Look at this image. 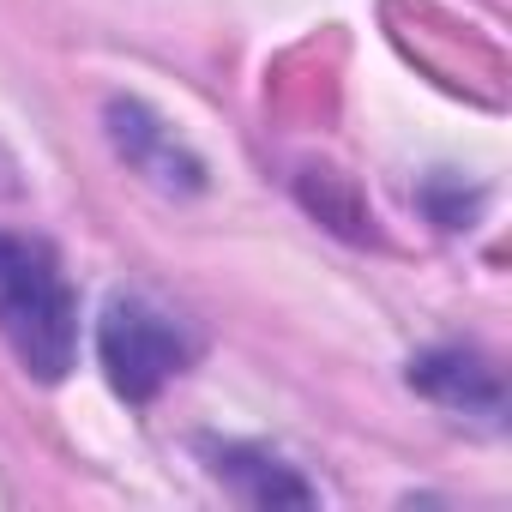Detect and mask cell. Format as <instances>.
Instances as JSON below:
<instances>
[{"label": "cell", "mask_w": 512, "mask_h": 512, "mask_svg": "<svg viewBox=\"0 0 512 512\" xmlns=\"http://www.w3.org/2000/svg\"><path fill=\"white\" fill-rule=\"evenodd\" d=\"M0 338L49 386L79 362V296L55 247L13 229H0Z\"/></svg>", "instance_id": "1"}, {"label": "cell", "mask_w": 512, "mask_h": 512, "mask_svg": "<svg viewBox=\"0 0 512 512\" xmlns=\"http://www.w3.org/2000/svg\"><path fill=\"white\" fill-rule=\"evenodd\" d=\"M97 356H103L109 386L127 404H151L193 362V338L145 296H115L97 320Z\"/></svg>", "instance_id": "2"}, {"label": "cell", "mask_w": 512, "mask_h": 512, "mask_svg": "<svg viewBox=\"0 0 512 512\" xmlns=\"http://www.w3.org/2000/svg\"><path fill=\"white\" fill-rule=\"evenodd\" d=\"M103 127H109V145H115V157L133 169V175H145L157 193H199L205 187V163L175 139V127L169 121H157L145 103H133V97H109V109H103Z\"/></svg>", "instance_id": "3"}, {"label": "cell", "mask_w": 512, "mask_h": 512, "mask_svg": "<svg viewBox=\"0 0 512 512\" xmlns=\"http://www.w3.org/2000/svg\"><path fill=\"white\" fill-rule=\"evenodd\" d=\"M410 386H416L422 398H434L440 410H452V416H476L482 428H500V422H506L500 368H494L488 356H476V350H458V344L422 350V356L410 362Z\"/></svg>", "instance_id": "4"}, {"label": "cell", "mask_w": 512, "mask_h": 512, "mask_svg": "<svg viewBox=\"0 0 512 512\" xmlns=\"http://www.w3.org/2000/svg\"><path fill=\"white\" fill-rule=\"evenodd\" d=\"M217 482H229L247 506H314V488L260 446H205Z\"/></svg>", "instance_id": "5"}]
</instances>
